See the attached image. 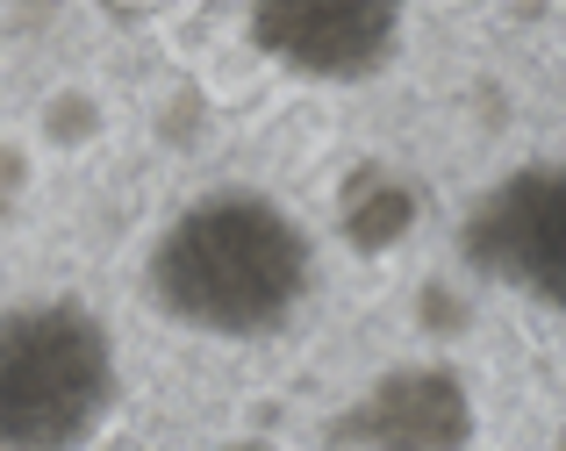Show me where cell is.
<instances>
[{
  "label": "cell",
  "instance_id": "obj_3",
  "mask_svg": "<svg viewBox=\"0 0 566 451\" xmlns=\"http://www.w3.org/2000/svg\"><path fill=\"white\" fill-rule=\"evenodd\" d=\"M459 259L488 287L566 315V158L502 172L459 222Z\"/></svg>",
  "mask_w": 566,
  "mask_h": 451
},
{
  "label": "cell",
  "instance_id": "obj_1",
  "mask_svg": "<svg viewBox=\"0 0 566 451\" xmlns=\"http://www.w3.org/2000/svg\"><path fill=\"white\" fill-rule=\"evenodd\" d=\"M316 287V237L265 187H208L172 208L144 259V294L172 329L259 344L302 315Z\"/></svg>",
  "mask_w": 566,
  "mask_h": 451
},
{
  "label": "cell",
  "instance_id": "obj_5",
  "mask_svg": "<svg viewBox=\"0 0 566 451\" xmlns=\"http://www.w3.org/2000/svg\"><path fill=\"white\" fill-rule=\"evenodd\" d=\"M481 416H473V387L438 358L416 366H387L366 395L323 423L331 451H467Z\"/></svg>",
  "mask_w": 566,
  "mask_h": 451
},
{
  "label": "cell",
  "instance_id": "obj_4",
  "mask_svg": "<svg viewBox=\"0 0 566 451\" xmlns=\"http://www.w3.org/2000/svg\"><path fill=\"white\" fill-rule=\"evenodd\" d=\"M409 0H244V36L265 65L308 86L380 80L401 51Z\"/></svg>",
  "mask_w": 566,
  "mask_h": 451
},
{
  "label": "cell",
  "instance_id": "obj_6",
  "mask_svg": "<svg viewBox=\"0 0 566 451\" xmlns=\"http://www.w3.org/2000/svg\"><path fill=\"white\" fill-rule=\"evenodd\" d=\"M337 222H345V237L359 251H387L409 237L416 222V193L401 172H387V165H359V172L345 179V193H337Z\"/></svg>",
  "mask_w": 566,
  "mask_h": 451
},
{
  "label": "cell",
  "instance_id": "obj_2",
  "mask_svg": "<svg viewBox=\"0 0 566 451\" xmlns=\"http://www.w3.org/2000/svg\"><path fill=\"white\" fill-rule=\"evenodd\" d=\"M123 401V358L86 301L0 308V451H86Z\"/></svg>",
  "mask_w": 566,
  "mask_h": 451
},
{
  "label": "cell",
  "instance_id": "obj_7",
  "mask_svg": "<svg viewBox=\"0 0 566 451\" xmlns=\"http://www.w3.org/2000/svg\"><path fill=\"white\" fill-rule=\"evenodd\" d=\"M559 451H566V430H559Z\"/></svg>",
  "mask_w": 566,
  "mask_h": 451
}]
</instances>
